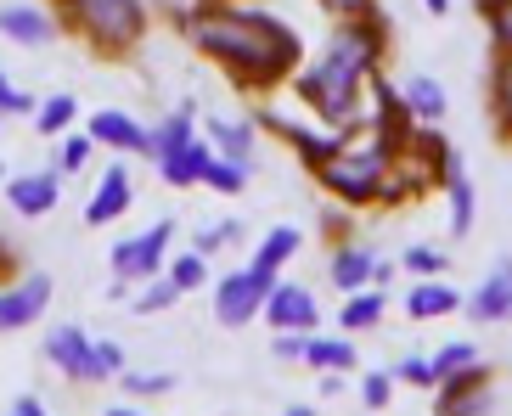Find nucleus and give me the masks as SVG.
Masks as SVG:
<instances>
[{
    "instance_id": "obj_38",
    "label": "nucleus",
    "mask_w": 512,
    "mask_h": 416,
    "mask_svg": "<svg viewBox=\"0 0 512 416\" xmlns=\"http://www.w3.org/2000/svg\"><path fill=\"white\" fill-rule=\"evenodd\" d=\"M6 113H34V96L29 90H12V79L0 74V119H6Z\"/></svg>"
},
{
    "instance_id": "obj_20",
    "label": "nucleus",
    "mask_w": 512,
    "mask_h": 416,
    "mask_svg": "<svg viewBox=\"0 0 512 416\" xmlns=\"http://www.w3.org/2000/svg\"><path fill=\"white\" fill-rule=\"evenodd\" d=\"M304 366H316V372H355V343H349V332L344 338H316V332H304Z\"/></svg>"
},
{
    "instance_id": "obj_36",
    "label": "nucleus",
    "mask_w": 512,
    "mask_h": 416,
    "mask_svg": "<svg viewBox=\"0 0 512 416\" xmlns=\"http://www.w3.org/2000/svg\"><path fill=\"white\" fill-rule=\"evenodd\" d=\"M237 237H242V225H237V220H226V225H203V231L192 237V248H197V253H220L226 242H237Z\"/></svg>"
},
{
    "instance_id": "obj_10",
    "label": "nucleus",
    "mask_w": 512,
    "mask_h": 416,
    "mask_svg": "<svg viewBox=\"0 0 512 416\" xmlns=\"http://www.w3.org/2000/svg\"><path fill=\"white\" fill-rule=\"evenodd\" d=\"M439 388V400H434V411L439 416H473V411H484L490 405V366H467V372H456V377H445V383H434Z\"/></svg>"
},
{
    "instance_id": "obj_3",
    "label": "nucleus",
    "mask_w": 512,
    "mask_h": 416,
    "mask_svg": "<svg viewBox=\"0 0 512 416\" xmlns=\"http://www.w3.org/2000/svg\"><path fill=\"white\" fill-rule=\"evenodd\" d=\"M68 23L102 57H130L141 45V34H147V6L141 0H74L68 6Z\"/></svg>"
},
{
    "instance_id": "obj_46",
    "label": "nucleus",
    "mask_w": 512,
    "mask_h": 416,
    "mask_svg": "<svg viewBox=\"0 0 512 416\" xmlns=\"http://www.w3.org/2000/svg\"><path fill=\"white\" fill-rule=\"evenodd\" d=\"M57 6H62V12H68V6H74V0H57Z\"/></svg>"
},
{
    "instance_id": "obj_9",
    "label": "nucleus",
    "mask_w": 512,
    "mask_h": 416,
    "mask_svg": "<svg viewBox=\"0 0 512 416\" xmlns=\"http://www.w3.org/2000/svg\"><path fill=\"white\" fill-rule=\"evenodd\" d=\"M259 315L271 321V332H316V293L304 282H282L276 276V287L265 293V304H259Z\"/></svg>"
},
{
    "instance_id": "obj_33",
    "label": "nucleus",
    "mask_w": 512,
    "mask_h": 416,
    "mask_svg": "<svg viewBox=\"0 0 512 416\" xmlns=\"http://www.w3.org/2000/svg\"><path fill=\"white\" fill-rule=\"evenodd\" d=\"M479 12L490 17V45H512V0H479Z\"/></svg>"
},
{
    "instance_id": "obj_41",
    "label": "nucleus",
    "mask_w": 512,
    "mask_h": 416,
    "mask_svg": "<svg viewBox=\"0 0 512 416\" xmlns=\"http://www.w3.org/2000/svg\"><path fill=\"white\" fill-rule=\"evenodd\" d=\"M271 355H276V360H299V355H304V332H276V338H271Z\"/></svg>"
},
{
    "instance_id": "obj_47",
    "label": "nucleus",
    "mask_w": 512,
    "mask_h": 416,
    "mask_svg": "<svg viewBox=\"0 0 512 416\" xmlns=\"http://www.w3.org/2000/svg\"><path fill=\"white\" fill-rule=\"evenodd\" d=\"M197 6H209V0H197Z\"/></svg>"
},
{
    "instance_id": "obj_5",
    "label": "nucleus",
    "mask_w": 512,
    "mask_h": 416,
    "mask_svg": "<svg viewBox=\"0 0 512 416\" xmlns=\"http://www.w3.org/2000/svg\"><path fill=\"white\" fill-rule=\"evenodd\" d=\"M271 287H276V276L271 270H254V265L220 276V282H214V315H220V327H248Z\"/></svg>"
},
{
    "instance_id": "obj_35",
    "label": "nucleus",
    "mask_w": 512,
    "mask_h": 416,
    "mask_svg": "<svg viewBox=\"0 0 512 416\" xmlns=\"http://www.w3.org/2000/svg\"><path fill=\"white\" fill-rule=\"evenodd\" d=\"M400 265H406L411 276H445V265H451V259H445L439 248H406V253H400Z\"/></svg>"
},
{
    "instance_id": "obj_48",
    "label": "nucleus",
    "mask_w": 512,
    "mask_h": 416,
    "mask_svg": "<svg viewBox=\"0 0 512 416\" xmlns=\"http://www.w3.org/2000/svg\"><path fill=\"white\" fill-rule=\"evenodd\" d=\"M0 175H6V164H0Z\"/></svg>"
},
{
    "instance_id": "obj_15",
    "label": "nucleus",
    "mask_w": 512,
    "mask_h": 416,
    "mask_svg": "<svg viewBox=\"0 0 512 416\" xmlns=\"http://www.w3.org/2000/svg\"><path fill=\"white\" fill-rule=\"evenodd\" d=\"M462 310V293L439 276H417V287L406 293V315L411 321H445V315Z\"/></svg>"
},
{
    "instance_id": "obj_13",
    "label": "nucleus",
    "mask_w": 512,
    "mask_h": 416,
    "mask_svg": "<svg viewBox=\"0 0 512 416\" xmlns=\"http://www.w3.org/2000/svg\"><path fill=\"white\" fill-rule=\"evenodd\" d=\"M130 203H136V180H130V164H113L102 180H96V197L85 203V225H113L130 214Z\"/></svg>"
},
{
    "instance_id": "obj_24",
    "label": "nucleus",
    "mask_w": 512,
    "mask_h": 416,
    "mask_svg": "<svg viewBox=\"0 0 512 416\" xmlns=\"http://www.w3.org/2000/svg\"><path fill=\"white\" fill-rule=\"evenodd\" d=\"M299 248H304V231H293V225H276V231H265V242H259L254 270H271V276H282V265H287Z\"/></svg>"
},
{
    "instance_id": "obj_7",
    "label": "nucleus",
    "mask_w": 512,
    "mask_h": 416,
    "mask_svg": "<svg viewBox=\"0 0 512 416\" xmlns=\"http://www.w3.org/2000/svg\"><path fill=\"white\" fill-rule=\"evenodd\" d=\"M46 355L62 377H74V383H102V366H96V338L79 321H62V327L46 332Z\"/></svg>"
},
{
    "instance_id": "obj_40",
    "label": "nucleus",
    "mask_w": 512,
    "mask_h": 416,
    "mask_svg": "<svg viewBox=\"0 0 512 416\" xmlns=\"http://www.w3.org/2000/svg\"><path fill=\"white\" fill-rule=\"evenodd\" d=\"M96 366H102V377H119L124 372V343L102 338V343H96Z\"/></svg>"
},
{
    "instance_id": "obj_43",
    "label": "nucleus",
    "mask_w": 512,
    "mask_h": 416,
    "mask_svg": "<svg viewBox=\"0 0 512 416\" xmlns=\"http://www.w3.org/2000/svg\"><path fill=\"white\" fill-rule=\"evenodd\" d=\"M12 416H46V400H40V394H17Z\"/></svg>"
},
{
    "instance_id": "obj_39",
    "label": "nucleus",
    "mask_w": 512,
    "mask_h": 416,
    "mask_svg": "<svg viewBox=\"0 0 512 416\" xmlns=\"http://www.w3.org/2000/svg\"><path fill=\"white\" fill-rule=\"evenodd\" d=\"M394 377H400V383H411V388H434V372H428V360H400V366H394Z\"/></svg>"
},
{
    "instance_id": "obj_12",
    "label": "nucleus",
    "mask_w": 512,
    "mask_h": 416,
    "mask_svg": "<svg viewBox=\"0 0 512 416\" xmlns=\"http://www.w3.org/2000/svg\"><path fill=\"white\" fill-rule=\"evenodd\" d=\"M91 141L96 147H113L124 158H147V124L136 113H124V107H102L91 113Z\"/></svg>"
},
{
    "instance_id": "obj_1",
    "label": "nucleus",
    "mask_w": 512,
    "mask_h": 416,
    "mask_svg": "<svg viewBox=\"0 0 512 416\" xmlns=\"http://www.w3.org/2000/svg\"><path fill=\"white\" fill-rule=\"evenodd\" d=\"M186 34L203 57H214L237 79L242 90H271L282 79H293L299 68V34L282 17L259 12V6H237V0H209L186 17Z\"/></svg>"
},
{
    "instance_id": "obj_27",
    "label": "nucleus",
    "mask_w": 512,
    "mask_h": 416,
    "mask_svg": "<svg viewBox=\"0 0 512 416\" xmlns=\"http://www.w3.org/2000/svg\"><path fill=\"white\" fill-rule=\"evenodd\" d=\"M192 107H181V113H169L158 130H147V158H164V152H175V147H186L192 141Z\"/></svg>"
},
{
    "instance_id": "obj_45",
    "label": "nucleus",
    "mask_w": 512,
    "mask_h": 416,
    "mask_svg": "<svg viewBox=\"0 0 512 416\" xmlns=\"http://www.w3.org/2000/svg\"><path fill=\"white\" fill-rule=\"evenodd\" d=\"M6 265H12V259H6V242H0V270H6Z\"/></svg>"
},
{
    "instance_id": "obj_30",
    "label": "nucleus",
    "mask_w": 512,
    "mask_h": 416,
    "mask_svg": "<svg viewBox=\"0 0 512 416\" xmlns=\"http://www.w3.org/2000/svg\"><path fill=\"white\" fill-rule=\"evenodd\" d=\"M479 349H473V343L467 338H456V343H445V349H439L434 360H428V372H434V383H445V377H456V372H467V366H479Z\"/></svg>"
},
{
    "instance_id": "obj_8",
    "label": "nucleus",
    "mask_w": 512,
    "mask_h": 416,
    "mask_svg": "<svg viewBox=\"0 0 512 416\" xmlns=\"http://www.w3.org/2000/svg\"><path fill=\"white\" fill-rule=\"evenodd\" d=\"M46 310H51V276L46 270H29V276H17L12 287H0V332L34 327Z\"/></svg>"
},
{
    "instance_id": "obj_42",
    "label": "nucleus",
    "mask_w": 512,
    "mask_h": 416,
    "mask_svg": "<svg viewBox=\"0 0 512 416\" xmlns=\"http://www.w3.org/2000/svg\"><path fill=\"white\" fill-rule=\"evenodd\" d=\"M332 17H355V12H366V6H377V0H321Z\"/></svg>"
},
{
    "instance_id": "obj_11",
    "label": "nucleus",
    "mask_w": 512,
    "mask_h": 416,
    "mask_svg": "<svg viewBox=\"0 0 512 416\" xmlns=\"http://www.w3.org/2000/svg\"><path fill=\"white\" fill-rule=\"evenodd\" d=\"M0 34L17 45H51L62 34V23L51 17V6H34V0H12V6H0Z\"/></svg>"
},
{
    "instance_id": "obj_23",
    "label": "nucleus",
    "mask_w": 512,
    "mask_h": 416,
    "mask_svg": "<svg viewBox=\"0 0 512 416\" xmlns=\"http://www.w3.org/2000/svg\"><path fill=\"white\" fill-rule=\"evenodd\" d=\"M512 45H496V62H490V113H496V130H512V62H507Z\"/></svg>"
},
{
    "instance_id": "obj_4",
    "label": "nucleus",
    "mask_w": 512,
    "mask_h": 416,
    "mask_svg": "<svg viewBox=\"0 0 512 416\" xmlns=\"http://www.w3.org/2000/svg\"><path fill=\"white\" fill-rule=\"evenodd\" d=\"M316 180L327 186L338 203H349V208H366V203H377L383 197V180H389V152L377 147V141H366V147H338L327 158V164L316 169Z\"/></svg>"
},
{
    "instance_id": "obj_6",
    "label": "nucleus",
    "mask_w": 512,
    "mask_h": 416,
    "mask_svg": "<svg viewBox=\"0 0 512 416\" xmlns=\"http://www.w3.org/2000/svg\"><path fill=\"white\" fill-rule=\"evenodd\" d=\"M169 242H175V220H158L152 231H141V237H124L113 242V276H124V282H147V276H158L169 259Z\"/></svg>"
},
{
    "instance_id": "obj_22",
    "label": "nucleus",
    "mask_w": 512,
    "mask_h": 416,
    "mask_svg": "<svg viewBox=\"0 0 512 416\" xmlns=\"http://www.w3.org/2000/svg\"><path fill=\"white\" fill-rule=\"evenodd\" d=\"M383 293L377 287H355V293H344V310H338V332H366L383 321Z\"/></svg>"
},
{
    "instance_id": "obj_25",
    "label": "nucleus",
    "mask_w": 512,
    "mask_h": 416,
    "mask_svg": "<svg viewBox=\"0 0 512 416\" xmlns=\"http://www.w3.org/2000/svg\"><path fill=\"white\" fill-rule=\"evenodd\" d=\"M332 287H338V293L372 287V253H366V248H355V242L332 253Z\"/></svg>"
},
{
    "instance_id": "obj_18",
    "label": "nucleus",
    "mask_w": 512,
    "mask_h": 416,
    "mask_svg": "<svg viewBox=\"0 0 512 416\" xmlns=\"http://www.w3.org/2000/svg\"><path fill=\"white\" fill-rule=\"evenodd\" d=\"M158 164V180L164 186H197L203 180V164H209V141H186V147H175V152H164V158H152Z\"/></svg>"
},
{
    "instance_id": "obj_31",
    "label": "nucleus",
    "mask_w": 512,
    "mask_h": 416,
    "mask_svg": "<svg viewBox=\"0 0 512 416\" xmlns=\"http://www.w3.org/2000/svg\"><path fill=\"white\" fill-rule=\"evenodd\" d=\"M181 287L169 282L164 270H158V276H147V282H141V293H136V315H158V310H169V304H181Z\"/></svg>"
},
{
    "instance_id": "obj_19",
    "label": "nucleus",
    "mask_w": 512,
    "mask_h": 416,
    "mask_svg": "<svg viewBox=\"0 0 512 416\" xmlns=\"http://www.w3.org/2000/svg\"><path fill=\"white\" fill-rule=\"evenodd\" d=\"M209 152L231 158V164H254V124H237V119H209Z\"/></svg>"
},
{
    "instance_id": "obj_21",
    "label": "nucleus",
    "mask_w": 512,
    "mask_h": 416,
    "mask_svg": "<svg viewBox=\"0 0 512 416\" xmlns=\"http://www.w3.org/2000/svg\"><path fill=\"white\" fill-rule=\"evenodd\" d=\"M400 102H406V113L417 124H439L445 119V90H439V79H428V74H411L406 79V90H400Z\"/></svg>"
},
{
    "instance_id": "obj_14",
    "label": "nucleus",
    "mask_w": 512,
    "mask_h": 416,
    "mask_svg": "<svg viewBox=\"0 0 512 416\" xmlns=\"http://www.w3.org/2000/svg\"><path fill=\"white\" fill-rule=\"evenodd\" d=\"M57 197H62V180L57 175H17V180H6V203H12V214H23V220L51 214Z\"/></svg>"
},
{
    "instance_id": "obj_17",
    "label": "nucleus",
    "mask_w": 512,
    "mask_h": 416,
    "mask_svg": "<svg viewBox=\"0 0 512 416\" xmlns=\"http://www.w3.org/2000/svg\"><path fill=\"white\" fill-rule=\"evenodd\" d=\"M467 315H473V321H490V327H501V321L512 315V270H507V259H501V265L479 282L473 310H467Z\"/></svg>"
},
{
    "instance_id": "obj_29",
    "label": "nucleus",
    "mask_w": 512,
    "mask_h": 416,
    "mask_svg": "<svg viewBox=\"0 0 512 416\" xmlns=\"http://www.w3.org/2000/svg\"><path fill=\"white\" fill-rule=\"evenodd\" d=\"M164 276L175 287H181V293H197V287L209 282V253H181V259H164Z\"/></svg>"
},
{
    "instance_id": "obj_34",
    "label": "nucleus",
    "mask_w": 512,
    "mask_h": 416,
    "mask_svg": "<svg viewBox=\"0 0 512 416\" xmlns=\"http://www.w3.org/2000/svg\"><path fill=\"white\" fill-rule=\"evenodd\" d=\"M119 377H124V394H136V400H147V394H169V388H175L169 372H119Z\"/></svg>"
},
{
    "instance_id": "obj_16",
    "label": "nucleus",
    "mask_w": 512,
    "mask_h": 416,
    "mask_svg": "<svg viewBox=\"0 0 512 416\" xmlns=\"http://www.w3.org/2000/svg\"><path fill=\"white\" fill-rule=\"evenodd\" d=\"M439 186H445V208H451V237H467L473 231V208H479V197H473V180H467L462 158H445V175H439Z\"/></svg>"
},
{
    "instance_id": "obj_32",
    "label": "nucleus",
    "mask_w": 512,
    "mask_h": 416,
    "mask_svg": "<svg viewBox=\"0 0 512 416\" xmlns=\"http://www.w3.org/2000/svg\"><path fill=\"white\" fill-rule=\"evenodd\" d=\"M394 400V372H366L361 377V405L366 411H389Z\"/></svg>"
},
{
    "instance_id": "obj_28",
    "label": "nucleus",
    "mask_w": 512,
    "mask_h": 416,
    "mask_svg": "<svg viewBox=\"0 0 512 416\" xmlns=\"http://www.w3.org/2000/svg\"><path fill=\"white\" fill-rule=\"evenodd\" d=\"M203 186H214V192H226V197H242V192H248V164H231V158L209 152V164H203Z\"/></svg>"
},
{
    "instance_id": "obj_37",
    "label": "nucleus",
    "mask_w": 512,
    "mask_h": 416,
    "mask_svg": "<svg viewBox=\"0 0 512 416\" xmlns=\"http://www.w3.org/2000/svg\"><path fill=\"white\" fill-rule=\"evenodd\" d=\"M91 152H96L91 135H68L62 152H57V169H62V175H68V169H85V164H91Z\"/></svg>"
},
{
    "instance_id": "obj_26",
    "label": "nucleus",
    "mask_w": 512,
    "mask_h": 416,
    "mask_svg": "<svg viewBox=\"0 0 512 416\" xmlns=\"http://www.w3.org/2000/svg\"><path fill=\"white\" fill-rule=\"evenodd\" d=\"M79 119V102L62 90V96H46V102L34 107V135H68Z\"/></svg>"
},
{
    "instance_id": "obj_44",
    "label": "nucleus",
    "mask_w": 512,
    "mask_h": 416,
    "mask_svg": "<svg viewBox=\"0 0 512 416\" xmlns=\"http://www.w3.org/2000/svg\"><path fill=\"white\" fill-rule=\"evenodd\" d=\"M422 6H428L434 17H445V12H451V0H422Z\"/></svg>"
},
{
    "instance_id": "obj_2",
    "label": "nucleus",
    "mask_w": 512,
    "mask_h": 416,
    "mask_svg": "<svg viewBox=\"0 0 512 416\" xmlns=\"http://www.w3.org/2000/svg\"><path fill=\"white\" fill-rule=\"evenodd\" d=\"M383 51H389V23H383L377 6L344 17V29L327 40V51H321L304 74L293 68V90H299V102L310 107L321 124H332V130L355 124V107H361L366 79L377 74Z\"/></svg>"
}]
</instances>
